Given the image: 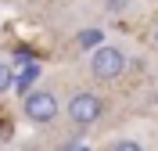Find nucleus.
Segmentation results:
<instances>
[{
  "instance_id": "1",
  "label": "nucleus",
  "mask_w": 158,
  "mask_h": 151,
  "mask_svg": "<svg viewBox=\"0 0 158 151\" xmlns=\"http://www.w3.org/2000/svg\"><path fill=\"white\" fill-rule=\"evenodd\" d=\"M126 54L118 47H111V43H101V47H94L90 50V72L97 76L101 83H111V79H118L122 72H126Z\"/></svg>"
},
{
  "instance_id": "2",
  "label": "nucleus",
  "mask_w": 158,
  "mask_h": 151,
  "mask_svg": "<svg viewBox=\"0 0 158 151\" xmlns=\"http://www.w3.org/2000/svg\"><path fill=\"white\" fill-rule=\"evenodd\" d=\"M22 97H25V101H22V111H25L29 122H36V126H50V122L58 119L61 104H58V97H54V90H25Z\"/></svg>"
},
{
  "instance_id": "3",
  "label": "nucleus",
  "mask_w": 158,
  "mask_h": 151,
  "mask_svg": "<svg viewBox=\"0 0 158 151\" xmlns=\"http://www.w3.org/2000/svg\"><path fill=\"white\" fill-rule=\"evenodd\" d=\"M65 111H69L72 126L83 130V126H94V122L104 115V101H101L94 90H76V94L69 97V108H65Z\"/></svg>"
},
{
  "instance_id": "4",
  "label": "nucleus",
  "mask_w": 158,
  "mask_h": 151,
  "mask_svg": "<svg viewBox=\"0 0 158 151\" xmlns=\"http://www.w3.org/2000/svg\"><path fill=\"white\" fill-rule=\"evenodd\" d=\"M40 65L29 58V54H18V69H15V90L18 94H25V90H32V83L40 79Z\"/></svg>"
},
{
  "instance_id": "5",
  "label": "nucleus",
  "mask_w": 158,
  "mask_h": 151,
  "mask_svg": "<svg viewBox=\"0 0 158 151\" xmlns=\"http://www.w3.org/2000/svg\"><path fill=\"white\" fill-rule=\"evenodd\" d=\"M104 43V32L101 29H79L76 32V47L79 50H94V47H101Z\"/></svg>"
},
{
  "instance_id": "6",
  "label": "nucleus",
  "mask_w": 158,
  "mask_h": 151,
  "mask_svg": "<svg viewBox=\"0 0 158 151\" xmlns=\"http://www.w3.org/2000/svg\"><path fill=\"white\" fill-rule=\"evenodd\" d=\"M11 86H15V69L7 61H0V94H7Z\"/></svg>"
},
{
  "instance_id": "7",
  "label": "nucleus",
  "mask_w": 158,
  "mask_h": 151,
  "mask_svg": "<svg viewBox=\"0 0 158 151\" xmlns=\"http://www.w3.org/2000/svg\"><path fill=\"white\" fill-rule=\"evenodd\" d=\"M115 151H140V141H115Z\"/></svg>"
},
{
  "instance_id": "8",
  "label": "nucleus",
  "mask_w": 158,
  "mask_h": 151,
  "mask_svg": "<svg viewBox=\"0 0 158 151\" xmlns=\"http://www.w3.org/2000/svg\"><path fill=\"white\" fill-rule=\"evenodd\" d=\"M108 7H126V0H108Z\"/></svg>"
},
{
  "instance_id": "9",
  "label": "nucleus",
  "mask_w": 158,
  "mask_h": 151,
  "mask_svg": "<svg viewBox=\"0 0 158 151\" xmlns=\"http://www.w3.org/2000/svg\"><path fill=\"white\" fill-rule=\"evenodd\" d=\"M151 43H155V50H158V25H155V32H151Z\"/></svg>"
}]
</instances>
